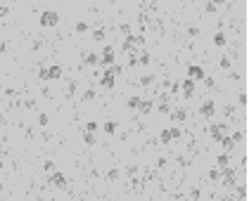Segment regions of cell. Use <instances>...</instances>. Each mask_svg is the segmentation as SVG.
I'll return each instance as SVG.
<instances>
[{"instance_id": "cell-1", "label": "cell", "mask_w": 249, "mask_h": 201, "mask_svg": "<svg viewBox=\"0 0 249 201\" xmlns=\"http://www.w3.org/2000/svg\"><path fill=\"white\" fill-rule=\"evenodd\" d=\"M55 21H57V14H55V12H45L43 14V24L45 26H52Z\"/></svg>"}, {"instance_id": "cell-2", "label": "cell", "mask_w": 249, "mask_h": 201, "mask_svg": "<svg viewBox=\"0 0 249 201\" xmlns=\"http://www.w3.org/2000/svg\"><path fill=\"white\" fill-rule=\"evenodd\" d=\"M190 74L195 76V78H202V76H204V74H202V69H197V66H192V69H190Z\"/></svg>"}]
</instances>
